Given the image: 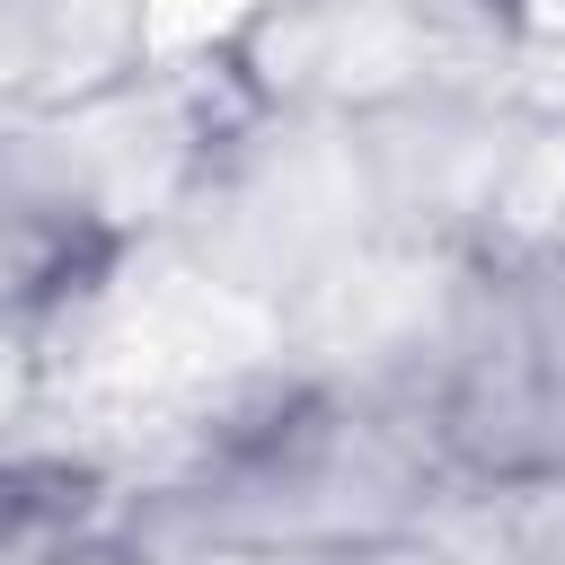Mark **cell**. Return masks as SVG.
Masks as SVG:
<instances>
[{
    "label": "cell",
    "instance_id": "1",
    "mask_svg": "<svg viewBox=\"0 0 565 565\" xmlns=\"http://www.w3.org/2000/svg\"><path fill=\"white\" fill-rule=\"evenodd\" d=\"M441 494H450L441 459L397 371L282 362L238 380L203 424H185L177 459L124 486V512L247 547L265 565H309L371 530L415 521Z\"/></svg>",
    "mask_w": 565,
    "mask_h": 565
},
{
    "label": "cell",
    "instance_id": "2",
    "mask_svg": "<svg viewBox=\"0 0 565 565\" xmlns=\"http://www.w3.org/2000/svg\"><path fill=\"white\" fill-rule=\"evenodd\" d=\"M450 494L565 512V230L477 221L450 238L424 335L388 362Z\"/></svg>",
    "mask_w": 565,
    "mask_h": 565
},
{
    "label": "cell",
    "instance_id": "3",
    "mask_svg": "<svg viewBox=\"0 0 565 565\" xmlns=\"http://www.w3.org/2000/svg\"><path fill=\"white\" fill-rule=\"evenodd\" d=\"M530 53V0H247L212 44V79L238 115L388 124L415 106L512 88Z\"/></svg>",
    "mask_w": 565,
    "mask_h": 565
},
{
    "label": "cell",
    "instance_id": "4",
    "mask_svg": "<svg viewBox=\"0 0 565 565\" xmlns=\"http://www.w3.org/2000/svg\"><path fill=\"white\" fill-rule=\"evenodd\" d=\"M150 247L71 124L0 115V353L44 362Z\"/></svg>",
    "mask_w": 565,
    "mask_h": 565
},
{
    "label": "cell",
    "instance_id": "5",
    "mask_svg": "<svg viewBox=\"0 0 565 565\" xmlns=\"http://www.w3.org/2000/svg\"><path fill=\"white\" fill-rule=\"evenodd\" d=\"M150 71L141 0H0V115L53 124Z\"/></svg>",
    "mask_w": 565,
    "mask_h": 565
},
{
    "label": "cell",
    "instance_id": "6",
    "mask_svg": "<svg viewBox=\"0 0 565 565\" xmlns=\"http://www.w3.org/2000/svg\"><path fill=\"white\" fill-rule=\"evenodd\" d=\"M132 477L88 450H44L0 433V565H88Z\"/></svg>",
    "mask_w": 565,
    "mask_h": 565
},
{
    "label": "cell",
    "instance_id": "7",
    "mask_svg": "<svg viewBox=\"0 0 565 565\" xmlns=\"http://www.w3.org/2000/svg\"><path fill=\"white\" fill-rule=\"evenodd\" d=\"M530 539H539V512H512V503H477V494H441L424 503L415 521L397 530H371L335 556H309V565H530Z\"/></svg>",
    "mask_w": 565,
    "mask_h": 565
},
{
    "label": "cell",
    "instance_id": "8",
    "mask_svg": "<svg viewBox=\"0 0 565 565\" xmlns=\"http://www.w3.org/2000/svg\"><path fill=\"white\" fill-rule=\"evenodd\" d=\"M88 565H265V556H247V547H221V539L159 530V521H141V512H124V503H115L106 539L88 547Z\"/></svg>",
    "mask_w": 565,
    "mask_h": 565
}]
</instances>
